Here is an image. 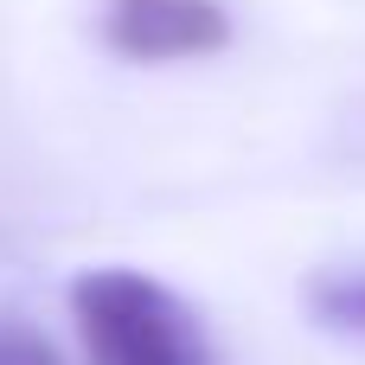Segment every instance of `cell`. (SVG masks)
<instances>
[{"label": "cell", "mask_w": 365, "mask_h": 365, "mask_svg": "<svg viewBox=\"0 0 365 365\" xmlns=\"http://www.w3.org/2000/svg\"><path fill=\"white\" fill-rule=\"evenodd\" d=\"M103 45L128 64H180L231 45L225 0H103Z\"/></svg>", "instance_id": "7a4b0ae2"}, {"label": "cell", "mask_w": 365, "mask_h": 365, "mask_svg": "<svg viewBox=\"0 0 365 365\" xmlns=\"http://www.w3.org/2000/svg\"><path fill=\"white\" fill-rule=\"evenodd\" d=\"M0 365H64V359H58V346H51L38 327L0 314Z\"/></svg>", "instance_id": "277c9868"}, {"label": "cell", "mask_w": 365, "mask_h": 365, "mask_svg": "<svg viewBox=\"0 0 365 365\" xmlns=\"http://www.w3.org/2000/svg\"><path fill=\"white\" fill-rule=\"evenodd\" d=\"M83 365H218L205 321L148 269H83L64 289Z\"/></svg>", "instance_id": "6da1fadb"}, {"label": "cell", "mask_w": 365, "mask_h": 365, "mask_svg": "<svg viewBox=\"0 0 365 365\" xmlns=\"http://www.w3.org/2000/svg\"><path fill=\"white\" fill-rule=\"evenodd\" d=\"M302 302H308V314H314L321 327H334V334H359V340H365V263L308 276Z\"/></svg>", "instance_id": "3957f363"}]
</instances>
